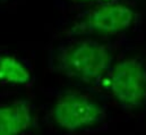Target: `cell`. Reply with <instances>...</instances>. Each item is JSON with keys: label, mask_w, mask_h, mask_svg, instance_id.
Listing matches in <instances>:
<instances>
[{"label": "cell", "mask_w": 146, "mask_h": 135, "mask_svg": "<svg viewBox=\"0 0 146 135\" xmlns=\"http://www.w3.org/2000/svg\"><path fill=\"white\" fill-rule=\"evenodd\" d=\"M53 122L62 130L79 131L95 125L103 116L99 103L78 91H65L52 107Z\"/></svg>", "instance_id": "cell-3"}, {"label": "cell", "mask_w": 146, "mask_h": 135, "mask_svg": "<svg viewBox=\"0 0 146 135\" xmlns=\"http://www.w3.org/2000/svg\"><path fill=\"white\" fill-rule=\"evenodd\" d=\"M31 75L26 66L17 58L8 55H0V81L10 84H26Z\"/></svg>", "instance_id": "cell-6"}, {"label": "cell", "mask_w": 146, "mask_h": 135, "mask_svg": "<svg viewBox=\"0 0 146 135\" xmlns=\"http://www.w3.org/2000/svg\"><path fill=\"white\" fill-rule=\"evenodd\" d=\"M137 18L136 11L120 2H104L79 17L66 30L67 36L86 34L111 35L129 29Z\"/></svg>", "instance_id": "cell-2"}, {"label": "cell", "mask_w": 146, "mask_h": 135, "mask_svg": "<svg viewBox=\"0 0 146 135\" xmlns=\"http://www.w3.org/2000/svg\"><path fill=\"white\" fill-rule=\"evenodd\" d=\"M33 122L32 107L27 100L0 106V135H21L31 128Z\"/></svg>", "instance_id": "cell-5"}, {"label": "cell", "mask_w": 146, "mask_h": 135, "mask_svg": "<svg viewBox=\"0 0 146 135\" xmlns=\"http://www.w3.org/2000/svg\"><path fill=\"white\" fill-rule=\"evenodd\" d=\"M79 2H92V1H101V2H109V1H114V0H75Z\"/></svg>", "instance_id": "cell-7"}, {"label": "cell", "mask_w": 146, "mask_h": 135, "mask_svg": "<svg viewBox=\"0 0 146 135\" xmlns=\"http://www.w3.org/2000/svg\"><path fill=\"white\" fill-rule=\"evenodd\" d=\"M110 90L126 107H139L146 102V67L137 59H125L112 69Z\"/></svg>", "instance_id": "cell-4"}, {"label": "cell", "mask_w": 146, "mask_h": 135, "mask_svg": "<svg viewBox=\"0 0 146 135\" xmlns=\"http://www.w3.org/2000/svg\"><path fill=\"white\" fill-rule=\"evenodd\" d=\"M112 55L108 47L94 41H80L60 48L53 57L58 73L85 84L99 82L108 72Z\"/></svg>", "instance_id": "cell-1"}]
</instances>
